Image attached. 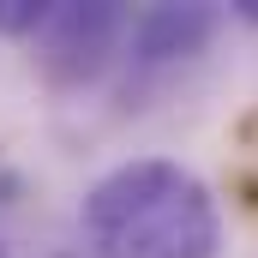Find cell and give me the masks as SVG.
<instances>
[{
    "mask_svg": "<svg viewBox=\"0 0 258 258\" xmlns=\"http://www.w3.org/2000/svg\"><path fill=\"white\" fill-rule=\"evenodd\" d=\"M78 234L102 258H216V192L174 156L114 162L78 204Z\"/></svg>",
    "mask_w": 258,
    "mask_h": 258,
    "instance_id": "1",
    "label": "cell"
},
{
    "mask_svg": "<svg viewBox=\"0 0 258 258\" xmlns=\"http://www.w3.org/2000/svg\"><path fill=\"white\" fill-rule=\"evenodd\" d=\"M216 30H222L216 6H144V12H132L126 54H120V72H114V102L144 108L150 96L174 90L210 54Z\"/></svg>",
    "mask_w": 258,
    "mask_h": 258,
    "instance_id": "2",
    "label": "cell"
},
{
    "mask_svg": "<svg viewBox=\"0 0 258 258\" xmlns=\"http://www.w3.org/2000/svg\"><path fill=\"white\" fill-rule=\"evenodd\" d=\"M126 30H132V12L114 6V0L54 6L48 24H42V36L30 42L42 84L60 90V96H78V90L114 78L120 72V54H126Z\"/></svg>",
    "mask_w": 258,
    "mask_h": 258,
    "instance_id": "3",
    "label": "cell"
},
{
    "mask_svg": "<svg viewBox=\"0 0 258 258\" xmlns=\"http://www.w3.org/2000/svg\"><path fill=\"white\" fill-rule=\"evenodd\" d=\"M0 258H102L78 228H24L12 210L0 216Z\"/></svg>",
    "mask_w": 258,
    "mask_h": 258,
    "instance_id": "4",
    "label": "cell"
},
{
    "mask_svg": "<svg viewBox=\"0 0 258 258\" xmlns=\"http://www.w3.org/2000/svg\"><path fill=\"white\" fill-rule=\"evenodd\" d=\"M48 12H54V6H42V0H0V36L36 42L42 24H48Z\"/></svg>",
    "mask_w": 258,
    "mask_h": 258,
    "instance_id": "5",
    "label": "cell"
}]
</instances>
